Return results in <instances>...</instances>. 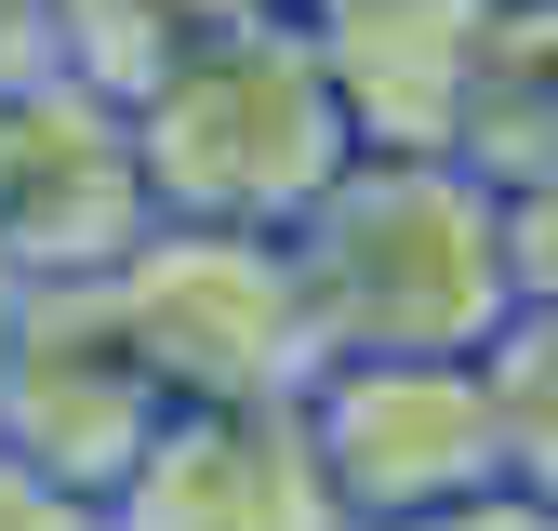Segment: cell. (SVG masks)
Instances as JSON below:
<instances>
[{
  "label": "cell",
  "instance_id": "obj_12",
  "mask_svg": "<svg viewBox=\"0 0 558 531\" xmlns=\"http://www.w3.org/2000/svg\"><path fill=\"white\" fill-rule=\"evenodd\" d=\"M386 531H558V492H532V479H493V492L426 505V518H386Z\"/></svg>",
  "mask_w": 558,
  "mask_h": 531
},
{
  "label": "cell",
  "instance_id": "obj_10",
  "mask_svg": "<svg viewBox=\"0 0 558 531\" xmlns=\"http://www.w3.org/2000/svg\"><path fill=\"white\" fill-rule=\"evenodd\" d=\"M253 14H279V0H53V66L120 94V107H147L186 53L240 40Z\"/></svg>",
  "mask_w": 558,
  "mask_h": 531
},
{
  "label": "cell",
  "instance_id": "obj_8",
  "mask_svg": "<svg viewBox=\"0 0 558 531\" xmlns=\"http://www.w3.org/2000/svg\"><path fill=\"white\" fill-rule=\"evenodd\" d=\"M360 160H452V120H465V53L493 0H293Z\"/></svg>",
  "mask_w": 558,
  "mask_h": 531
},
{
  "label": "cell",
  "instance_id": "obj_5",
  "mask_svg": "<svg viewBox=\"0 0 558 531\" xmlns=\"http://www.w3.org/2000/svg\"><path fill=\"white\" fill-rule=\"evenodd\" d=\"M306 439H319V479L360 531L506 479V425H493L478 359H332L306 385Z\"/></svg>",
  "mask_w": 558,
  "mask_h": 531
},
{
  "label": "cell",
  "instance_id": "obj_2",
  "mask_svg": "<svg viewBox=\"0 0 558 531\" xmlns=\"http://www.w3.org/2000/svg\"><path fill=\"white\" fill-rule=\"evenodd\" d=\"M133 147H147V199L173 226H279L293 239L319 213V186L360 160V133H345V94H332L306 14L279 0L240 40L186 53L133 107Z\"/></svg>",
  "mask_w": 558,
  "mask_h": 531
},
{
  "label": "cell",
  "instance_id": "obj_6",
  "mask_svg": "<svg viewBox=\"0 0 558 531\" xmlns=\"http://www.w3.org/2000/svg\"><path fill=\"white\" fill-rule=\"evenodd\" d=\"M160 372L133 359V332L107 306V280H27L14 346H0V452L40 465L53 492H120L133 452L160 439Z\"/></svg>",
  "mask_w": 558,
  "mask_h": 531
},
{
  "label": "cell",
  "instance_id": "obj_16",
  "mask_svg": "<svg viewBox=\"0 0 558 531\" xmlns=\"http://www.w3.org/2000/svg\"><path fill=\"white\" fill-rule=\"evenodd\" d=\"M14 306H27V266L0 252V346H14Z\"/></svg>",
  "mask_w": 558,
  "mask_h": 531
},
{
  "label": "cell",
  "instance_id": "obj_13",
  "mask_svg": "<svg viewBox=\"0 0 558 531\" xmlns=\"http://www.w3.org/2000/svg\"><path fill=\"white\" fill-rule=\"evenodd\" d=\"M0 531H107V505H94V492H53L40 465L0 452Z\"/></svg>",
  "mask_w": 558,
  "mask_h": 531
},
{
  "label": "cell",
  "instance_id": "obj_4",
  "mask_svg": "<svg viewBox=\"0 0 558 531\" xmlns=\"http://www.w3.org/2000/svg\"><path fill=\"white\" fill-rule=\"evenodd\" d=\"M160 226L147 199V147H133V107L27 66L0 81V252L27 280H107V266Z\"/></svg>",
  "mask_w": 558,
  "mask_h": 531
},
{
  "label": "cell",
  "instance_id": "obj_14",
  "mask_svg": "<svg viewBox=\"0 0 558 531\" xmlns=\"http://www.w3.org/2000/svg\"><path fill=\"white\" fill-rule=\"evenodd\" d=\"M506 252H519V306H558V186L506 199Z\"/></svg>",
  "mask_w": 558,
  "mask_h": 531
},
{
  "label": "cell",
  "instance_id": "obj_7",
  "mask_svg": "<svg viewBox=\"0 0 558 531\" xmlns=\"http://www.w3.org/2000/svg\"><path fill=\"white\" fill-rule=\"evenodd\" d=\"M107 531H360L319 479L306 398H214V412H160L107 492Z\"/></svg>",
  "mask_w": 558,
  "mask_h": 531
},
{
  "label": "cell",
  "instance_id": "obj_9",
  "mask_svg": "<svg viewBox=\"0 0 558 531\" xmlns=\"http://www.w3.org/2000/svg\"><path fill=\"white\" fill-rule=\"evenodd\" d=\"M452 160L478 186H558V0H493L465 53V120H452Z\"/></svg>",
  "mask_w": 558,
  "mask_h": 531
},
{
  "label": "cell",
  "instance_id": "obj_1",
  "mask_svg": "<svg viewBox=\"0 0 558 531\" xmlns=\"http://www.w3.org/2000/svg\"><path fill=\"white\" fill-rule=\"evenodd\" d=\"M293 266L332 359H478L519 319L506 186L465 160H345L293 226Z\"/></svg>",
  "mask_w": 558,
  "mask_h": 531
},
{
  "label": "cell",
  "instance_id": "obj_3",
  "mask_svg": "<svg viewBox=\"0 0 558 531\" xmlns=\"http://www.w3.org/2000/svg\"><path fill=\"white\" fill-rule=\"evenodd\" d=\"M107 306L133 332V359L160 372L173 412H214V398H306L332 372L306 266L279 226H147L107 266Z\"/></svg>",
  "mask_w": 558,
  "mask_h": 531
},
{
  "label": "cell",
  "instance_id": "obj_15",
  "mask_svg": "<svg viewBox=\"0 0 558 531\" xmlns=\"http://www.w3.org/2000/svg\"><path fill=\"white\" fill-rule=\"evenodd\" d=\"M53 66V0H0V81Z\"/></svg>",
  "mask_w": 558,
  "mask_h": 531
},
{
  "label": "cell",
  "instance_id": "obj_11",
  "mask_svg": "<svg viewBox=\"0 0 558 531\" xmlns=\"http://www.w3.org/2000/svg\"><path fill=\"white\" fill-rule=\"evenodd\" d=\"M478 385H493V425H506V479L558 492V306H519L478 346Z\"/></svg>",
  "mask_w": 558,
  "mask_h": 531
}]
</instances>
